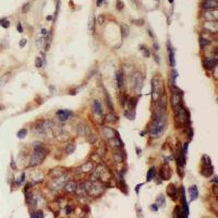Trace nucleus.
Here are the masks:
<instances>
[{"mask_svg": "<svg viewBox=\"0 0 218 218\" xmlns=\"http://www.w3.org/2000/svg\"><path fill=\"white\" fill-rule=\"evenodd\" d=\"M179 194L180 198V202L182 204V214L183 217H188L189 214V205L187 201L186 195H185V188L184 186H180L179 189Z\"/></svg>", "mask_w": 218, "mask_h": 218, "instance_id": "20e7f679", "label": "nucleus"}, {"mask_svg": "<svg viewBox=\"0 0 218 218\" xmlns=\"http://www.w3.org/2000/svg\"><path fill=\"white\" fill-rule=\"evenodd\" d=\"M120 32L122 37L123 38H126L128 37V35L130 33V28L127 24H122L120 26Z\"/></svg>", "mask_w": 218, "mask_h": 218, "instance_id": "f3484780", "label": "nucleus"}, {"mask_svg": "<svg viewBox=\"0 0 218 218\" xmlns=\"http://www.w3.org/2000/svg\"><path fill=\"white\" fill-rule=\"evenodd\" d=\"M156 175V169L155 168L154 166L151 167L150 169H149L147 172V174H146V180L147 182H150L152 181L154 178V177H155Z\"/></svg>", "mask_w": 218, "mask_h": 218, "instance_id": "6ab92c4d", "label": "nucleus"}, {"mask_svg": "<svg viewBox=\"0 0 218 218\" xmlns=\"http://www.w3.org/2000/svg\"><path fill=\"white\" fill-rule=\"evenodd\" d=\"M218 3L216 0H204L202 3V8L207 10L217 9Z\"/></svg>", "mask_w": 218, "mask_h": 218, "instance_id": "6e6552de", "label": "nucleus"}, {"mask_svg": "<svg viewBox=\"0 0 218 218\" xmlns=\"http://www.w3.org/2000/svg\"><path fill=\"white\" fill-rule=\"evenodd\" d=\"M155 1H158V2H159V0H155Z\"/></svg>", "mask_w": 218, "mask_h": 218, "instance_id": "6e6d98bb", "label": "nucleus"}, {"mask_svg": "<svg viewBox=\"0 0 218 218\" xmlns=\"http://www.w3.org/2000/svg\"><path fill=\"white\" fill-rule=\"evenodd\" d=\"M214 173V167L211 165H208V166H205L204 165L202 169H201V173L204 177L205 178H208L211 176Z\"/></svg>", "mask_w": 218, "mask_h": 218, "instance_id": "ddd939ff", "label": "nucleus"}, {"mask_svg": "<svg viewBox=\"0 0 218 218\" xmlns=\"http://www.w3.org/2000/svg\"><path fill=\"white\" fill-rule=\"evenodd\" d=\"M151 208L154 211H158V205L157 204H152L151 205Z\"/></svg>", "mask_w": 218, "mask_h": 218, "instance_id": "c03bdc74", "label": "nucleus"}, {"mask_svg": "<svg viewBox=\"0 0 218 218\" xmlns=\"http://www.w3.org/2000/svg\"><path fill=\"white\" fill-rule=\"evenodd\" d=\"M154 48L155 49H156V50H158L159 49V46H158V44H155L154 45Z\"/></svg>", "mask_w": 218, "mask_h": 218, "instance_id": "603ef678", "label": "nucleus"}, {"mask_svg": "<svg viewBox=\"0 0 218 218\" xmlns=\"http://www.w3.org/2000/svg\"><path fill=\"white\" fill-rule=\"evenodd\" d=\"M25 173H23V174L22 175V176H21V178H20L19 181L18 182L19 184H21V183H22V182L24 181V180H25Z\"/></svg>", "mask_w": 218, "mask_h": 218, "instance_id": "49530a36", "label": "nucleus"}, {"mask_svg": "<svg viewBox=\"0 0 218 218\" xmlns=\"http://www.w3.org/2000/svg\"><path fill=\"white\" fill-rule=\"evenodd\" d=\"M27 44V40L25 38H23L22 39V40H20L19 42V46L21 47V48H24V47L25 46V45H26Z\"/></svg>", "mask_w": 218, "mask_h": 218, "instance_id": "ea45409f", "label": "nucleus"}, {"mask_svg": "<svg viewBox=\"0 0 218 218\" xmlns=\"http://www.w3.org/2000/svg\"><path fill=\"white\" fill-rule=\"evenodd\" d=\"M169 51V64L172 67H174L176 65L175 58V52L172 47H168Z\"/></svg>", "mask_w": 218, "mask_h": 218, "instance_id": "a211bd4d", "label": "nucleus"}, {"mask_svg": "<svg viewBox=\"0 0 218 218\" xmlns=\"http://www.w3.org/2000/svg\"><path fill=\"white\" fill-rule=\"evenodd\" d=\"M5 107L3 106V105H0V111H2V110H5Z\"/></svg>", "mask_w": 218, "mask_h": 218, "instance_id": "3c124183", "label": "nucleus"}, {"mask_svg": "<svg viewBox=\"0 0 218 218\" xmlns=\"http://www.w3.org/2000/svg\"><path fill=\"white\" fill-rule=\"evenodd\" d=\"M173 217H182V208H180V206H175L173 211Z\"/></svg>", "mask_w": 218, "mask_h": 218, "instance_id": "b1692460", "label": "nucleus"}, {"mask_svg": "<svg viewBox=\"0 0 218 218\" xmlns=\"http://www.w3.org/2000/svg\"><path fill=\"white\" fill-rule=\"evenodd\" d=\"M95 29V18L94 17H90L88 22V30L90 33H93Z\"/></svg>", "mask_w": 218, "mask_h": 218, "instance_id": "4be33fe9", "label": "nucleus"}, {"mask_svg": "<svg viewBox=\"0 0 218 218\" xmlns=\"http://www.w3.org/2000/svg\"><path fill=\"white\" fill-rule=\"evenodd\" d=\"M201 162H202L203 165H205V166L211 165V160L209 156L206 154L204 155L201 157Z\"/></svg>", "mask_w": 218, "mask_h": 218, "instance_id": "a878e982", "label": "nucleus"}, {"mask_svg": "<svg viewBox=\"0 0 218 218\" xmlns=\"http://www.w3.org/2000/svg\"><path fill=\"white\" fill-rule=\"evenodd\" d=\"M204 68L207 70H211L212 68L216 67L217 65V60L213 59V60H207L204 61L203 63Z\"/></svg>", "mask_w": 218, "mask_h": 218, "instance_id": "4468645a", "label": "nucleus"}, {"mask_svg": "<svg viewBox=\"0 0 218 218\" xmlns=\"http://www.w3.org/2000/svg\"><path fill=\"white\" fill-rule=\"evenodd\" d=\"M10 166H11L12 168L13 169H14V170H15L16 169H17V167H16V165H15V161L12 160V161L11 162V164H10Z\"/></svg>", "mask_w": 218, "mask_h": 218, "instance_id": "a18cd8bd", "label": "nucleus"}, {"mask_svg": "<svg viewBox=\"0 0 218 218\" xmlns=\"http://www.w3.org/2000/svg\"><path fill=\"white\" fill-rule=\"evenodd\" d=\"M125 5L123 1H118L116 3V9L118 10H122V9L124 8Z\"/></svg>", "mask_w": 218, "mask_h": 218, "instance_id": "e433bc0d", "label": "nucleus"}, {"mask_svg": "<svg viewBox=\"0 0 218 218\" xmlns=\"http://www.w3.org/2000/svg\"><path fill=\"white\" fill-rule=\"evenodd\" d=\"M65 189L67 192H73L76 190V184L74 182H69L67 183L65 185Z\"/></svg>", "mask_w": 218, "mask_h": 218, "instance_id": "412c9836", "label": "nucleus"}, {"mask_svg": "<svg viewBox=\"0 0 218 218\" xmlns=\"http://www.w3.org/2000/svg\"><path fill=\"white\" fill-rule=\"evenodd\" d=\"M43 212L42 211H37L36 212H33L32 214L31 217L34 218H41L43 217Z\"/></svg>", "mask_w": 218, "mask_h": 218, "instance_id": "72a5a7b5", "label": "nucleus"}, {"mask_svg": "<svg viewBox=\"0 0 218 218\" xmlns=\"http://www.w3.org/2000/svg\"><path fill=\"white\" fill-rule=\"evenodd\" d=\"M143 185V184H138V185H136V188H135V191L136 192V193L138 194H139V190H140V188L141 186H142V185Z\"/></svg>", "mask_w": 218, "mask_h": 218, "instance_id": "79ce46f5", "label": "nucleus"}, {"mask_svg": "<svg viewBox=\"0 0 218 218\" xmlns=\"http://www.w3.org/2000/svg\"><path fill=\"white\" fill-rule=\"evenodd\" d=\"M35 67L37 68H41L43 66V61L42 59L40 57H37L35 58Z\"/></svg>", "mask_w": 218, "mask_h": 218, "instance_id": "2f4dec72", "label": "nucleus"}, {"mask_svg": "<svg viewBox=\"0 0 218 218\" xmlns=\"http://www.w3.org/2000/svg\"><path fill=\"white\" fill-rule=\"evenodd\" d=\"M132 22H133L134 25H136V26H141L145 24V21H144L143 19H134L132 21Z\"/></svg>", "mask_w": 218, "mask_h": 218, "instance_id": "473e14b6", "label": "nucleus"}, {"mask_svg": "<svg viewBox=\"0 0 218 218\" xmlns=\"http://www.w3.org/2000/svg\"><path fill=\"white\" fill-rule=\"evenodd\" d=\"M140 49L141 52H142L143 55V56H145V58H149V56H150V52L149 51V49H148L146 47L142 45L140 48Z\"/></svg>", "mask_w": 218, "mask_h": 218, "instance_id": "c85d7f7f", "label": "nucleus"}, {"mask_svg": "<svg viewBox=\"0 0 218 218\" xmlns=\"http://www.w3.org/2000/svg\"><path fill=\"white\" fill-rule=\"evenodd\" d=\"M199 43H200V48H201V49H204L207 45H209V44H211V41L207 38H201L199 40Z\"/></svg>", "mask_w": 218, "mask_h": 218, "instance_id": "393cba45", "label": "nucleus"}, {"mask_svg": "<svg viewBox=\"0 0 218 218\" xmlns=\"http://www.w3.org/2000/svg\"><path fill=\"white\" fill-rule=\"evenodd\" d=\"M157 205L159 206V207H162V206L165 205V196H164L162 194L159 196L158 198H157Z\"/></svg>", "mask_w": 218, "mask_h": 218, "instance_id": "cd10ccee", "label": "nucleus"}, {"mask_svg": "<svg viewBox=\"0 0 218 218\" xmlns=\"http://www.w3.org/2000/svg\"><path fill=\"white\" fill-rule=\"evenodd\" d=\"M182 91L177 87H173L172 95V105L173 107L181 104Z\"/></svg>", "mask_w": 218, "mask_h": 218, "instance_id": "39448f33", "label": "nucleus"}, {"mask_svg": "<svg viewBox=\"0 0 218 218\" xmlns=\"http://www.w3.org/2000/svg\"><path fill=\"white\" fill-rule=\"evenodd\" d=\"M1 26L3 27L4 28H8L10 26V22L7 21V20H5V21H3L1 22Z\"/></svg>", "mask_w": 218, "mask_h": 218, "instance_id": "58836bf2", "label": "nucleus"}, {"mask_svg": "<svg viewBox=\"0 0 218 218\" xmlns=\"http://www.w3.org/2000/svg\"><path fill=\"white\" fill-rule=\"evenodd\" d=\"M17 31L19 32V33H22V32H23V28H22V25H21V23H19L18 25H17Z\"/></svg>", "mask_w": 218, "mask_h": 218, "instance_id": "37998d69", "label": "nucleus"}, {"mask_svg": "<svg viewBox=\"0 0 218 218\" xmlns=\"http://www.w3.org/2000/svg\"><path fill=\"white\" fill-rule=\"evenodd\" d=\"M166 194L173 201H176L178 200V192L175 185L173 184H169L166 188Z\"/></svg>", "mask_w": 218, "mask_h": 218, "instance_id": "0eeeda50", "label": "nucleus"}, {"mask_svg": "<svg viewBox=\"0 0 218 218\" xmlns=\"http://www.w3.org/2000/svg\"><path fill=\"white\" fill-rule=\"evenodd\" d=\"M137 105V99L136 97H132L129 100L128 103V107L130 110H134Z\"/></svg>", "mask_w": 218, "mask_h": 218, "instance_id": "5701e85b", "label": "nucleus"}, {"mask_svg": "<svg viewBox=\"0 0 218 218\" xmlns=\"http://www.w3.org/2000/svg\"><path fill=\"white\" fill-rule=\"evenodd\" d=\"M188 143H185L184 145V146H183V148H182L183 152H184V153L185 155H186L187 152H188Z\"/></svg>", "mask_w": 218, "mask_h": 218, "instance_id": "a19ab883", "label": "nucleus"}, {"mask_svg": "<svg viewBox=\"0 0 218 218\" xmlns=\"http://www.w3.org/2000/svg\"><path fill=\"white\" fill-rule=\"evenodd\" d=\"M30 7H31V5L29 3H27L25 4V5H23V6H22V12L27 13L28 11H29V9H30Z\"/></svg>", "mask_w": 218, "mask_h": 218, "instance_id": "c9c22d12", "label": "nucleus"}, {"mask_svg": "<svg viewBox=\"0 0 218 218\" xmlns=\"http://www.w3.org/2000/svg\"><path fill=\"white\" fill-rule=\"evenodd\" d=\"M205 17L208 21H217L218 19V12L217 9L207 11L205 13Z\"/></svg>", "mask_w": 218, "mask_h": 218, "instance_id": "9b49d317", "label": "nucleus"}, {"mask_svg": "<svg viewBox=\"0 0 218 218\" xmlns=\"http://www.w3.org/2000/svg\"><path fill=\"white\" fill-rule=\"evenodd\" d=\"M175 110V119L176 123L180 126H187L189 123L190 115L188 110L182 104L173 107Z\"/></svg>", "mask_w": 218, "mask_h": 218, "instance_id": "7ed1b4c3", "label": "nucleus"}, {"mask_svg": "<svg viewBox=\"0 0 218 218\" xmlns=\"http://www.w3.org/2000/svg\"><path fill=\"white\" fill-rule=\"evenodd\" d=\"M48 151L46 148L41 145H37L34 148L29 161V166H37L41 165L46 158Z\"/></svg>", "mask_w": 218, "mask_h": 218, "instance_id": "f03ea898", "label": "nucleus"}, {"mask_svg": "<svg viewBox=\"0 0 218 218\" xmlns=\"http://www.w3.org/2000/svg\"><path fill=\"white\" fill-rule=\"evenodd\" d=\"M66 209H67V210H66V212H67V214H70V213H71V208H70L69 207H67Z\"/></svg>", "mask_w": 218, "mask_h": 218, "instance_id": "8fccbe9b", "label": "nucleus"}, {"mask_svg": "<svg viewBox=\"0 0 218 218\" xmlns=\"http://www.w3.org/2000/svg\"><path fill=\"white\" fill-rule=\"evenodd\" d=\"M204 28L207 31L212 33H217L218 31V24L217 21H207L204 24Z\"/></svg>", "mask_w": 218, "mask_h": 218, "instance_id": "1a4fd4ad", "label": "nucleus"}, {"mask_svg": "<svg viewBox=\"0 0 218 218\" xmlns=\"http://www.w3.org/2000/svg\"><path fill=\"white\" fill-rule=\"evenodd\" d=\"M27 130L26 129H22L17 133V136L19 139H23L25 138V136L27 135Z\"/></svg>", "mask_w": 218, "mask_h": 218, "instance_id": "7c9ffc66", "label": "nucleus"}, {"mask_svg": "<svg viewBox=\"0 0 218 218\" xmlns=\"http://www.w3.org/2000/svg\"><path fill=\"white\" fill-rule=\"evenodd\" d=\"M154 59L155 60V61L156 63H157V64L159 63V58L158 57V56H157V55H155V54H154Z\"/></svg>", "mask_w": 218, "mask_h": 218, "instance_id": "09e8293b", "label": "nucleus"}, {"mask_svg": "<svg viewBox=\"0 0 218 218\" xmlns=\"http://www.w3.org/2000/svg\"><path fill=\"white\" fill-rule=\"evenodd\" d=\"M56 115L58 116L59 120L61 122H66L71 115V113L68 110H60L56 112Z\"/></svg>", "mask_w": 218, "mask_h": 218, "instance_id": "f8f14e48", "label": "nucleus"}, {"mask_svg": "<svg viewBox=\"0 0 218 218\" xmlns=\"http://www.w3.org/2000/svg\"><path fill=\"white\" fill-rule=\"evenodd\" d=\"M105 22V17L103 14H100L97 17V22L99 26H102Z\"/></svg>", "mask_w": 218, "mask_h": 218, "instance_id": "f704fd0d", "label": "nucleus"}, {"mask_svg": "<svg viewBox=\"0 0 218 218\" xmlns=\"http://www.w3.org/2000/svg\"><path fill=\"white\" fill-rule=\"evenodd\" d=\"M188 193H189L190 201H192L196 200L198 197V189L196 185H193L188 188Z\"/></svg>", "mask_w": 218, "mask_h": 218, "instance_id": "9d476101", "label": "nucleus"}, {"mask_svg": "<svg viewBox=\"0 0 218 218\" xmlns=\"http://www.w3.org/2000/svg\"><path fill=\"white\" fill-rule=\"evenodd\" d=\"M159 175L161 179L164 180H169L172 178V172L170 167L168 166L167 164L163 165L160 169Z\"/></svg>", "mask_w": 218, "mask_h": 218, "instance_id": "423d86ee", "label": "nucleus"}, {"mask_svg": "<svg viewBox=\"0 0 218 218\" xmlns=\"http://www.w3.org/2000/svg\"><path fill=\"white\" fill-rule=\"evenodd\" d=\"M177 77H178V73L176 71H172V80L173 81V83H175L176 79H177Z\"/></svg>", "mask_w": 218, "mask_h": 218, "instance_id": "4c0bfd02", "label": "nucleus"}, {"mask_svg": "<svg viewBox=\"0 0 218 218\" xmlns=\"http://www.w3.org/2000/svg\"><path fill=\"white\" fill-rule=\"evenodd\" d=\"M116 82H117V87L118 88H121L123 86V73L122 71H118L116 72Z\"/></svg>", "mask_w": 218, "mask_h": 218, "instance_id": "aec40b11", "label": "nucleus"}, {"mask_svg": "<svg viewBox=\"0 0 218 218\" xmlns=\"http://www.w3.org/2000/svg\"><path fill=\"white\" fill-rule=\"evenodd\" d=\"M103 3V0H97V6L98 7L100 6Z\"/></svg>", "mask_w": 218, "mask_h": 218, "instance_id": "de8ad7c7", "label": "nucleus"}, {"mask_svg": "<svg viewBox=\"0 0 218 218\" xmlns=\"http://www.w3.org/2000/svg\"><path fill=\"white\" fill-rule=\"evenodd\" d=\"M169 1V2L170 3H172L173 2V0H168Z\"/></svg>", "mask_w": 218, "mask_h": 218, "instance_id": "5fc2aeb1", "label": "nucleus"}, {"mask_svg": "<svg viewBox=\"0 0 218 218\" xmlns=\"http://www.w3.org/2000/svg\"><path fill=\"white\" fill-rule=\"evenodd\" d=\"M165 110L161 108H159L158 110L154 113L150 130V134L153 136H159L164 132L166 126V118H165Z\"/></svg>", "mask_w": 218, "mask_h": 218, "instance_id": "f257e3e1", "label": "nucleus"}, {"mask_svg": "<svg viewBox=\"0 0 218 218\" xmlns=\"http://www.w3.org/2000/svg\"><path fill=\"white\" fill-rule=\"evenodd\" d=\"M125 116L127 117V118L130 120L134 119V117H135V113H134V110H127V111H126L125 113Z\"/></svg>", "mask_w": 218, "mask_h": 218, "instance_id": "c756f323", "label": "nucleus"}, {"mask_svg": "<svg viewBox=\"0 0 218 218\" xmlns=\"http://www.w3.org/2000/svg\"><path fill=\"white\" fill-rule=\"evenodd\" d=\"M94 111L96 115L98 116H101L103 114V107L100 102L98 100H95L94 103Z\"/></svg>", "mask_w": 218, "mask_h": 218, "instance_id": "2eb2a0df", "label": "nucleus"}, {"mask_svg": "<svg viewBox=\"0 0 218 218\" xmlns=\"http://www.w3.org/2000/svg\"><path fill=\"white\" fill-rule=\"evenodd\" d=\"M10 78H11V74L10 72H7V73H5V74L3 75L0 77V88L6 85L8 82L10 81Z\"/></svg>", "mask_w": 218, "mask_h": 218, "instance_id": "dca6fc26", "label": "nucleus"}, {"mask_svg": "<svg viewBox=\"0 0 218 218\" xmlns=\"http://www.w3.org/2000/svg\"><path fill=\"white\" fill-rule=\"evenodd\" d=\"M76 146L73 144H69L65 148V152L67 154H71L75 150Z\"/></svg>", "mask_w": 218, "mask_h": 218, "instance_id": "bb28decb", "label": "nucleus"}, {"mask_svg": "<svg viewBox=\"0 0 218 218\" xmlns=\"http://www.w3.org/2000/svg\"><path fill=\"white\" fill-rule=\"evenodd\" d=\"M47 19H48V20H51L52 19V17L51 16H48V17H47Z\"/></svg>", "mask_w": 218, "mask_h": 218, "instance_id": "864d4df0", "label": "nucleus"}]
</instances>
